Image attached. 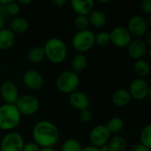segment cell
Segmentation results:
<instances>
[{"label":"cell","instance_id":"1","mask_svg":"<svg viewBox=\"0 0 151 151\" xmlns=\"http://www.w3.org/2000/svg\"><path fill=\"white\" fill-rule=\"evenodd\" d=\"M33 139L40 148L53 147L59 140V130L49 120L37 122L33 128Z\"/></svg>","mask_w":151,"mask_h":151},{"label":"cell","instance_id":"2","mask_svg":"<svg viewBox=\"0 0 151 151\" xmlns=\"http://www.w3.org/2000/svg\"><path fill=\"white\" fill-rule=\"evenodd\" d=\"M42 48L45 53V58L53 64H60L64 62L67 56V46L65 42L59 38H50Z\"/></svg>","mask_w":151,"mask_h":151},{"label":"cell","instance_id":"3","mask_svg":"<svg viewBox=\"0 0 151 151\" xmlns=\"http://www.w3.org/2000/svg\"><path fill=\"white\" fill-rule=\"evenodd\" d=\"M21 119V114L15 104H4L0 105V129L12 131L16 128Z\"/></svg>","mask_w":151,"mask_h":151},{"label":"cell","instance_id":"4","mask_svg":"<svg viewBox=\"0 0 151 151\" xmlns=\"http://www.w3.org/2000/svg\"><path fill=\"white\" fill-rule=\"evenodd\" d=\"M79 85V75L73 71H65L61 73L56 80L57 88L63 94H72L77 90Z\"/></svg>","mask_w":151,"mask_h":151},{"label":"cell","instance_id":"5","mask_svg":"<svg viewBox=\"0 0 151 151\" xmlns=\"http://www.w3.org/2000/svg\"><path fill=\"white\" fill-rule=\"evenodd\" d=\"M72 44L79 53L88 51L95 45V34L88 29L78 31L72 39Z\"/></svg>","mask_w":151,"mask_h":151},{"label":"cell","instance_id":"6","mask_svg":"<svg viewBox=\"0 0 151 151\" xmlns=\"http://www.w3.org/2000/svg\"><path fill=\"white\" fill-rule=\"evenodd\" d=\"M15 106L19 113L25 116H30L36 113L40 108V102L34 95H24L19 97Z\"/></svg>","mask_w":151,"mask_h":151},{"label":"cell","instance_id":"7","mask_svg":"<svg viewBox=\"0 0 151 151\" xmlns=\"http://www.w3.org/2000/svg\"><path fill=\"white\" fill-rule=\"evenodd\" d=\"M25 145L22 135L17 132H9L2 139L0 143L1 151H22Z\"/></svg>","mask_w":151,"mask_h":151},{"label":"cell","instance_id":"8","mask_svg":"<svg viewBox=\"0 0 151 151\" xmlns=\"http://www.w3.org/2000/svg\"><path fill=\"white\" fill-rule=\"evenodd\" d=\"M128 91L132 98L141 101L146 99L150 96V88L147 81L142 78H136L131 81Z\"/></svg>","mask_w":151,"mask_h":151},{"label":"cell","instance_id":"9","mask_svg":"<svg viewBox=\"0 0 151 151\" xmlns=\"http://www.w3.org/2000/svg\"><path fill=\"white\" fill-rule=\"evenodd\" d=\"M127 28L132 37L134 36L135 38H142L147 34L149 25L144 17L141 15H134L128 20Z\"/></svg>","mask_w":151,"mask_h":151},{"label":"cell","instance_id":"10","mask_svg":"<svg viewBox=\"0 0 151 151\" xmlns=\"http://www.w3.org/2000/svg\"><path fill=\"white\" fill-rule=\"evenodd\" d=\"M111 42L119 48H126L132 41V35L125 27H116L110 32Z\"/></svg>","mask_w":151,"mask_h":151},{"label":"cell","instance_id":"11","mask_svg":"<svg viewBox=\"0 0 151 151\" xmlns=\"http://www.w3.org/2000/svg\"><path fill=\"white\" fill-rule=\"evenodd\" d=\"M111 134L105 125H97L91 130L89 134L91 145L96 148L105 145L111 139Z\"/></svg>","mask_w":151,"mask_h":151},{"label":"cell","instance_id":"12","mask_svg":"<svg viewBox=\"0 0 151 151\" xmlns=\"http://www.w3.org/2000/svg\"><path fill=\"white\" fill-rule=\"evenodd\" d=\"M0 96L5 104H15L19 99V89L12 81H4L0 87Z\"/></svg>","mask_w":151,"mask_h":151},{"label":"cell","instance_id":"13","mask_svg":"<svg viewBox=\"0 0 151 151\" xmlns=\"http://www.w3.org/2000/svg\"><path fill=\"white\" fill-rule=\"evenodd\" d=\"M148 45L142 38L132 39L131 42L127 46V51L129 56L135 61L142 59L148 51Z\"/></svg>","mask_w":151,"mask_h":151},{"label":"cell","instance_id":"14","mask_svg":"<svg viewBox=\"0 0 151 151\" xmlns=\"http://www.w3.org/2000/svg\"><path fill=\"white\" fill-rule=\"evenodd\" d=\"M24 85L31 90H38L43 85V78L40 73L30 69L24 73L22 77Z\"/></svg>","mask_w":151,"mask_h":151},{"label":"cell","instance_id":"15","mask_svg":"<svg viewBox=\"0 0 151 151\" xmlns=\"http://www.w3.org/2000/svg\"><path fill=\"white\" fill-rule=\"evenodd\" d=\"M70 104L76 110H87L89 106V99L88 96L81 91L76 90L69 95Z\"/></svg>","mask_w":151,"mask_h":151},{"label":"cell","instance_id":"16","mask_svg":"<svg viewBox=\"0 0 151 151\" xmlns=\"http://www.w3.org/2000/svg\"><path fill=\"white\" fill-rule=\"evenodd\" d=\"M93 0H72L71 6L78 15L88 16L94 10Z\"/></svg>","mask_w":151,"mask_h":151},{"label":"cell","instance_id":"17","mask_svg":"<svg viewBox=\"0 0 151 151\" xmlns=\"http://www.w3.org/2000/svg\"><path fill=\"white\" fill-rule=\"evenodd\" d=\"M16 35L9 28H3L0 30V50H10L15 43Z\"/></svg>","mask_w":151,"mask_h":151},{"label":"cell","instance_id":"18","mask_svg":"<svg viewBox=\"0 0 151 151\" xmlns=\"http://www.w3.org/2000/svg\"><path fill=\"white\" fill-rule=\"evenodd\" d=\"M131 99L132 97L130 96V93L128 89H126V88L117 89L116 91H114V93L112 94V97H111L112 103L118 107L127 106L130 103Z\"/></svg>","mask_w":151,"mask_h":151},{"label":"cell","instance_id":"19","mask_svg":"<svg viewBox=\"0 0 151 151\" xmlns=\"http://www.w3.org/2000/svg\"><path fill=\"white\" fill-rule=\"evenodd\" d=\"M88 19L89 21V24L96 27H103L107 23V15L106 13L98 9H94L88 15Z\"/></svg>","mask_w":151,"mask_h":151},{"label":"cell","instance_id":"20","mask_svg":"<svg viewBox=\"0 0 151 151\" xmlns=\"http://www.w3.org/2000/svg\"><path fill=\"white\" fill-rule=\"evenodd\" d=\"M88 58L87 57L83 54V53H78L76 54L71 62V65H72V71L76 73L77 74L80 73H82L87 67H88Z\"/></svg>","mask_w":151,"mask_h":151},{"label":"cell","instance_id":"21","mask_svg":"<svg viewBox=\"0 0 151 151\" xmlns=\"http://www.w3.org/2000/svg\"><path fill=\"white\" fill-rule=\"evenodd\" d=\"M107 145L109 151H126L127 148V140L119 134H115L114 136L111 137Z\"/></svg>","mask_w":151,"mask_h":151},{"label":"cell","instance_id":"22","mask_svg":"<svg viewBox=\"0 0 151 151\" xmlns=\"http://www.w3.org/2000/svg\"><path fill=\"white\" fill-rule=\"evenodd\" d=\"M134 71L138 77L143 79L144 77L148 76L150 74V65L147 60H145L143 58L136 60L134 63Z\"/></svg>","mask_w":151,"mask_h":151},{"label":"cell","instance_id":"23","mask_svg":"<svg viewBox=\"0 0 151 151\" xmlns=\"http://www.w3.org/2000/svg\"><path fill=\"white\" fill-rule=\"evenodd\" d=\"M28 28V21L23 17H15L10 24V30H12L14 34H21L27 30Z\"/></svg>","mask_w":151,"mask_h":151},{"label":"cell","instance_id":"24","mask_svg":"<svg viewBox=\"0 0 151 151\" xmlns=\"http://www.w3.org/2000/svg\"><path fill=\"white\" fill-rule=\"evenodd\" d=\"M45 58V53L42 47L35 46L31 48L27 52V59L29 62L34 64H38L43 61Z\"/></svg>","mask_w":151,"mask_h":151},{"label":"cell","instance_id":"25","mask_svg":"<svg viewBox=\"0 0 151 151\" xmlns=\"http://www.w3.org/2000/svg\"><path fill=\"white\" fill-rule=\"evenodd\" d=\"M109 132L111 134H118L123 130L124 127V122L121 118L119 117H113L105 125Z\"/></svg>","mask_w":151,"mask_h":151},{"label":"cell","instance_id":"26","mask_svg":"<svg viewBox=\"0 0 151 151\" xmlns=\"http://www.w3.org/2000/svg\"><path fill=\"white\" fill-rule=\"evenodd\" d=\"M81 150L82 146L76 139L66 140L61 147V151H81Z\"/></svg>","mask_w":151,"mask_h":151},{"label":"cell","instance_id":"27","mask_svg":"<svg viewBox=\"0 0 151 151\" xmlns=\"http://www.w3.org/2000/svg\"><path fill=\"white\" fill-rule=\"evenodd\" d=\"M141 144L146 146L147 148H151V125H147L142 131L140 135Z\"/></svg>","mask_w":151,"mask_h":151},{"label":"cell","instance_id":"28","mask_svg":"<svg viewBox=\"0 0 151 151\" xmlns=\"http://www.w3.org/2000/svg\"><path fill=\"white\" fill-rule=\"evenodd\" d=\"M111 42L110 33L107 31H101L95 35V43L100 47H104Z\"/></svg>","mask_w":151,"mask_h":151},{"label":"cell","instance_id":"29","mask_svg":"<svg viewBox=\"0 0 151 151\" xmlns=\"http://www.w3.org/2000/svg\"><path fill=\"white\" fill-rule=\"evenodd\" d=\"M74 26L78 29V31H82V30L88 29V27L89 26V21H88V16L77 15L74 19Z\"/></svg>","mask_w":151,"mask_h":151},{"label":"cell","instance_id":"30","mask_svg":"<svg viewBox=\"0 0 151 151\" xmlns=\"http://www.w3.org/2000/svg\"><path fill=\"white\" fill-rule=\"evenodd\" d=\"M6 10H7L8 15L17 17V15L20 12V6H19V4L17 2L12 0L9 4L6 5Z\"/></svg>","mask_w":151,"mask_h":151},{"label":"cell","instance_id":"31","mask_svg":"<svg viewBox=\"0 0 151 151\" xmlns=\"http://www.w3.org/2000/svg\"><path fill=\"white\" fill-rule=\"evenodd\" d=\"M41 148L34 142L25 143L22 151H40Z\"/></svg>","mask_w":151,"mask_h":151},{"label":"cell","instance_id":"32","mask_svg":"<svg viewBox=\"0 0 151 151\" xmlns=\"http://www.w3.org/2000/svg\"><path fill=\"white\" fill-rule=\"evenodd\" d=\"M141 10L147 13L150 14L151 13V0H143L141 3Z\"/></svg>","mask_w":151,"mask_h":151},{"label":"cell","instance_id":"33","mask_svg":"<svg viewBox=\"0 0 151 151\" xmlns=\"http://www.w3.org/2000/svg\"><path fill=\"white\" fill-rule=\"evenodd\" d=\"M80 118L83 122H89L92 119V114L91 112L88 111V109L87 110H83L81 111V114H80Z\"/></svg>","mask_w":151,"mask_h":151},{"label":"cell","instance_id":"34","mask_svg":"<svg viewBox=\"0 0 151 151\" xmlns=\"http://www.w3.org/2000/svg\"><path fill=\"white\" fill-rule=\"evenodd\" d=\"M7 16H8V13L6 10V5H3L0 4V18L4 19Z\"/></svg>","mask_w":151,"mask_h":151},{"label":"cell","instance_id":"35","mask_svg":"<svg viewBox=\"0 0 151 151\" xmlns=\"http://www.w3.org/2000/svg\"><path fill=\"white\" fill-rule=\"evenodd\" d=\"M133 151H150V149H149L146 146H143L142 144H138L134 147Z\"/></svg>","mask_w":151,"mask_h":151},{"label":"cell","instance_id":"36","mask_svg":"<svg viewBox=\"0 0 151 151\" xmlns=\"http://www.w3.org/2000/svg\"><path fill=\"white\" fill-rule=\"evenodd\" d=\"M66 1L65 0H53L52 4L56 6V7H62L65 4Z\"/></svg>","mask_w":151,"mask_h":151},{"label":"cell","instance_id":"37","mask_svg":"<svg viewBox=\"0 0 151 151\" xmlns=\"http://www.w3.org/2000/svg\"><path fill=\"white\" fill-rule=\"evenodd\" d=\"M81 151H99V149L95 146L89 145V146H86L85 148H82Z\"/></svg>","mask_w":151,"mask_h":151},{"label":"cell","instance_id":"38","mask_svg":"<svg viewBox=\"0 0 151 151\" xmlns=\"http://www.w3.org/2000/svg\"><path fill=\"white\" fill-rule=\"evenodd\" d=\"M146 44L148 46H150L151 45V32H148V35H147V38L146 40H144Z\"/></svg>","mask_w":151,"mask_h":151},{"label":"cell","instance_id":"39","mask_svg":"<svg viewBox=\"0 0 151 151\" xmlns=\"http://www.w3.org/2000/svg\"><path fill=\"white\" fill-rule=\"evenodd\" d=\"M19 4H31L32 3V1L31 0H24V1H22V0H20V1H18L17 2Z\"/></svg>","mask_w":151,"mask_h":151},{"label":"cell","instance_id":"40","mask_svg":"<svg viewBox=\"0 0 151 151\" xmlns=\"http://www.w3.org/2000/svg\"><path fill=\"white\" fill-rule=\"evenodd\" d=\"M98 149H99V151H109V148H108V145L107 144L103 145V146L99 147Z\"/></svg>","mask_w":151,"mask_h":151},{"label":"cell","instance_id":"41","mask_svg":"<svg viewBox=\"0 0 151 151\" xmlns=\"http://www.w3.org/2000/svg\"><path fill=\"white\" fill-rule=\"evenodd\" d=\"M40 151H57L55 149H53V147L50 148H41Z\"/></svg>","mask_w":151,"mask_h":151},{"label":"cell","instance_id":"42","mask_svg":"<svg viewBox=\"0 0 151 151\" xmlns=\"http://www.w3.org/2000/svg\"><path fill=\"white\" fill-rule=\"evenodd\" d=\"M4 28V19L0 18V30Z\"/></svg>","mask_w":151,"mask_h":151},{"label":"cell","instance_id":"43","mask_svg":"<svg viewBox=\"0 0 151 151\" xmlns=\"http://www.w3.org/2000/svg\"><path fill=\"white\" fill-rule=\"evenodd\" d=\"M0 72H1V65H0Z\"/></svg>","mask_w":151,"mask_h":151}]
</instances>
